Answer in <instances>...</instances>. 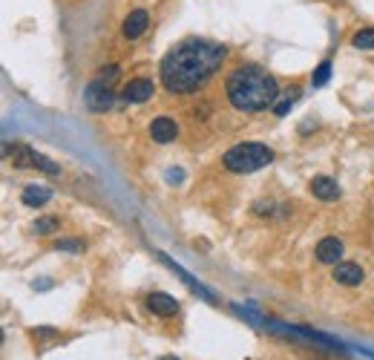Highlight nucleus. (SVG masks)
<instances>
[{"label":"nucleus","instance_id":"1","mask_svg":"<svg viewBox=\"0 0 374 360\" xmlns=\"http://www.w3.org/2000/svg\"><path fill=\"white\" fill-rule=\"evenodd\" d=\"M224 58H228V49L213 43V41H185L179 46H173L159 72H162V84L167 93L173 96H190L199 93L216 72L222 69Z\"/></svg>","mask_w":374,"mask_h":360},{"label":"nucleus","instance_id":"2","mask_svg":"<svg viewBox=\"0 0 374 360\" xmlns=\"http://www.w3.org/2000/svg\"><path fill=\"white\" fill-rule=\"evenodd\" d=\"M224 96L239 113H262L279 101V84L268 69L242 63L224 81Z\"/></svg>","mask_w":374,"mask_h":360},{"label":"nucleus","instance_id":"3","mask_svg":"<svg viewBox=\"0 0 374 360\" xmlns=\"http://www.w3.org/2000/svg\"><path fill=\"white\" fill-rule=\"evenodd\" d=\"M271 162H274V150L265 148V144H259V141L237 144V148H231L222 156V165L231 173H256V170L268 168Z\"/></svg>","mask_w":374,"mask_h":360},{"label":"nucleus","instance_id":"4","mask_svg":"<svg viewBox=\"0 0 374 360\" xmlns=\"http://www.w3.org/2000/svg\"><path fill=\"white\" fill-rule=\"evenodd\" d=\"M84 101H87V107H90L93 113H107V110L113 107L115 96H113V87H110L107 81L95 78V81H90V87L84 90Z\"/></svg>","mask_w":374,"mask_h":360},{"label":"nucleus","instance_id":"5","mask_svg":"<svg viewBox=\"0 0 374 360\" xmlns=\"http://www.w3.org/2000/svg\"><path fill=\"white\" fill-rule=\"evenodd\" d=\"M153 93H156V84L150 81V78H133L127 87H124V101H130V104H144L147 98H153Z\"/></svg>","mask_w":374,"mask_h":360},{"label":"nucleus","instance_id":"6","mask_svg":"<svg viewBox=\"0 0 374 360\" xmlns=\"http://www.w3.org/2000/svg\"><path fill=\"white\" fill-rule=\"evenodd\" d=\"M176 135H179V127L167 115H159V118H153V124H150V138L156 144H170V141H176Z\"/></svg>","mask_w":374,"mask_h":360},{"label":"nucleus","instance_id":"7","mask_svg":"<svg viewBox=\"0 0 374 360\" xmlns=\"http://www.w3.org/2000/svg\"><path fill=\"white\" fill-rule=\"evenodd\" d=\"M314 257H317L320 262H326V265H337V262L343 259V242H340L337 237H326V240L317 242Z\"/></svg>","mask_w":374,"mask_h":360},{"label":"nucleus","instance_id":"8","mask_svg":"<svg viewBox=\"0 0 374 360\" xmlns=\"http://www.w3.org/2000/svg\"><path fill=\"white\" fill-rule=\"evenodd\" d=\"M147 309L153 312V314H159V317H173L179 312V300L170 297V294H165V292H153V294L147 297Z\"/></svg>","mask_w":374,"mask_h":360},{"label":"nucleus","instance_id":"9","mask_svg":"<svg viewBox=\"0 0 374 360\" xmlns=\"http://www.w3.org/2000/svg\"><path fill=\"white\" fill-rule=\"evenodd\" d=\"M331 277H334V282H340V285H360V282L365 279V274H363V268H360L357 262H337Z\"/></svg>","mask_w":374,"mask_h":360},{"label":"nucleus","instance_id":"10","mask_svg":"<svg viewBox=\"0 0 374 360\" xmlns=\"http://www.w3.org/2000/svg\"><path fill=\"white\" fill-rule=\"evenodd\" d=\"M147 24H150V15H147L144 9L130 12V15L124 18V38H130V41L141 38V35L147 32Z\"/></svg>","mask_w":374,"mask_h":360},{"label":"nucleus","instance_id":"11","mask_svg":"<svg viewBox=\"0 0 374 360\" xmlns=\"http://www.w3.org/2000/svg\"><path fill=\"white\" fill-rule=\"evenodd\" d=\"M311 193L317 199H323V202H334L340 196V185L334 179H328V176H314L311 179Z\"/></svg>","mask_w":374,"mask_h":360},{"label":"nucleus","instance_id":"12","mask_svg":"<svg viewBox=\"0 0 374 360\" xmlns=\"http://www.w3.org/2000/svg\"><path fill=\"white\" fill-rule=\"evenodd\" d=\"M49 190L46 187H41V185H26L24 187V193H21V202L26 205V207H41V205H46L49 202Z\"/></svg>","mask_w":374,"mask_h":360},{"label":"nucleus","instance_id":"13","mask_svg":"<svg viewBox=\"0 0 374 360\" xmlns=\"http://www.w3.org/2000/svg\"><path fill=\"white\" fill-rule=\"evenodd\" d=\"M12 159H15V165H18V168H35V159H38V153H32V150L26 148V144H15Z\"/></svg>","mask_w":374,"mask_h":360},{"label":"nucleus","instance_id":"14","mask_svg":"<svg viewBox=\"0 0 374 360\" xmlns=\"http://www.w3.org/2000/svg\"><path fill=\"white\" fill-rule=\"evenodd\" d=\"M351 46H354V49H374V29L368 26V29H360V32H354V38H351Z\"/></svg>","mask_w":374,"mask_h":360},{"label":"nucleus","instance_id":"15","mask_svg":"<svg viewBox=\"0 0 374 360\" xmlns=\"http://www.w3.org/2000/svg\"><path fill=\"white\" fill-rule=\"evenodd\" d=\"M296 98H299V87H291V90H288V96H285L282 101H276V104H274V113H276V115H288V110L296 104Z\"/></svg>","mask_w":374,"mask_h":360},{"label":"nucleus","instance_id":"16","mask_svg":"<svg viewBox=\"0 0 374 360\" xmlns=\"http://www.w3.org/2000/svg\"><path fill=\"white\" fill-rule=\"evenodd\" d=\"M328 78H331V61H323V63L314 69L311 84H314V87H323V84H328Z\"/></svg>","mask_w":374,"mask_h":360},{"label":"nucleus","instance_id":"17","mask_svg":"<svg viewBox=\"0 0 374 360\" xmlns=\"http://www.w3.org/2000/svg\"><path fill=\"white\" fill-rule=\"evenodd\" d=\"M32 231H35V234H52V231H58V220H55V216H46V220H38V222L32 225Z\"/></svg>","mask_w":374,"mask_h":360},{"label":"nucleus","instance_id":"18","mask_svg":"<svg viewBox=\"0 0 374 360\" xmlns=\"http://www.w3.org/2000/svg\"><path fill=\"white\" fill-rule=\"evenodd\" d=\"M55 251H72V254H78V251H84V245L75 242V240H58V242H55Z\"/></svg>","mask_w":374,"mask_h":360},{"label":"nucleus","instance_id":"19","mask_svg":"<svg viewBox=\"0 0 374 360\" xmlns=\"http://www.w3.org/2000/svg\"><path fill=\"white\" fill-rule=\"evenodd\" d=\"M118 72H121V69H118L115 63H110V66H101V72H98V78H101V81H107V84H113V81L118 78Z\"/></svg>","mask_w":374,"mask_h":360},{"label":"nucleus","instance_id":"20","mask_svg":"<svg viewBox=\"0 0 374 360\" xmlns=\"http://www.w3.org/2000/svg\"><path fill=\"white\" fill-rule=\"evenodd\" d=\"M35 168H41V170L49 173V176H58V165H52L46 156H38V159H35Z\"/></svg>","mask_w":374,"mask_h":360},{"label":"nucleus","instance_id":"21","mask_svg":"<svg viewBox=\"0 0 374 360\" xmlns=\"http://www.w3.org/2000/svg\"><path fill=\"white\" fill-rule=\"evenodd\" d=\"M159 360H176V357H159Z\"/></svg>","mask_w":374,"mask_h":360}]
</instances>
